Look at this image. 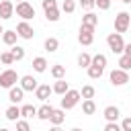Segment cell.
Masks as SVG:
<instances>
[{
    "mask_svg": "<svg viewBox=\"0 0 131 131\" xmlns=\"http://www.w3.org/2000/svg\"><path fill=\"white\" fill-rule=\"evenodd\" d=\"M80 98H82V96H80V90H72V88H70V90L61 96V108H63V111L74 108V106L80 102Z\"/></svg>",
    "mask_w": 131,
    "mask_h": 131,
    "instance_id": "obj_1",
    "label": "cell"
},
{
    "mask_svg": "<svg viewBox=\"0 0 131 131\" xmlns=\"http://www.w3.org/2000/svg\"><path fill=\"white\" fill-rule=\"evenodd\" d=\"M16 82H20V78H18V74L14 72V70H2L0 72V88H12Z\"/></svg>",
    "mask_w": 131,
    "mask_h": 131,
    "instance_id": "obj_2",
    "label": "cell"
},
{
    "mask_svg": "<svg viewBox=\"0 0 131 131\" xmlns=\"http://www.w3.org/2000/svg\"><path fill=\"white\" fill-rule=\"evenodd\" d=\"M106 43H108V47H111L113 53H121V55H123V51H125L123 35H119V33H111V35L106 37Z\"/></svg>",
    "mask_w": 131,
    "mask_h": 131,
    "instance_id": "obj_3",
    "label": "cell"
},
{
    "mask_svg": "<svg viewBox=\"0 0 131 131\" xmlns=\"http://www.w3.org/2000/svg\"><path fill=\"white\" fill-rule=\"evenodd\" d=\"M129 25H131V14L129 12H119L117 16H115V31L119 33V35H123L127 29H129Z\"/></svg>",
    "mask_w": 131,
    "mask_h": 131,
    "instance_id": "obj_4",
    "label": "cell"
},
{
    "mask_svg": "<svg viewBox=\"0 0 131 131\" xmlns=\"http://www.w3.org/2000/svg\"><path fill=\"white\" fill-rule=\"evenodd\" d=\"M14 10H16V14H18L23 20H31V18L35 16V8H33V4H29L27 0H25V2H18Z\"/></svg>",
    "mask_w": 131,
    "mask_h": 131,
    "instance_id": "obj_5",
    "label": "cell"
},
{
    "mask_svg": "<svg viewBox=\"0 0 131 131\" xmlns=\"http://www.w3.org/2000/svg\"><path fill=\"white\" fill-rule=\"evenodd\" d=\"M78 41H80L82 45H92V41H94V29L82 25V27H80V33H78Z\"/></svg>",
    "mask_w": 131,
    "mask_h": 131,
    "instance_id": "obj_6",
    "label": "cell"
},
{
    "mask_svg": "<svg viewBox=\"0 0 131 131\" xmlns=\"http://www.w3.org/2000/svg\"><path fill=\"white\" fill-rule=\"evenodd\" d=\"M108 78H111V84H113V86H123V84L129 82V74H127L125 70H121V68H119V70H113Z\"/></svg>",
    "mask_w": 131,
    "mask_h": 131,
    "instance_id": "obj_7",
    "label": "cell"
},
{
    "mask_svg": "<svg viewBox=\"0 0 131 131\" xmlns=\"http://www.w3.org/2000/svg\"><path fill=\"white\" fill-rule=\"evenodd\" d=\"M16 33H18V37L20 39H33V35H35V31H33V27L27 23V20H23V23H18L16 25Z\"/></svg>",
    "mask_w": 131,
    "mask_h": 131,
    "instance_id": "obj_8",
    "label": "cell"
},
{
    "mask_svg": "<svg viewBox=\"0 0 131 131\" xmlns=\"http://www.w3.org/2000/svg\"><path fill=\"white\" fill-rule=\"evenodd\" d=\"M20 88H23L25 92H33V90L39 88V84H37V80H35L31 74H27V76L20 78Z\"/></svg>",
    "mask_w": 131,
    "mask_h": 131,
    "instance_id": "obj_9",
    "label": "cell"
},
{
    "mask_svg": "<svg viewBox=\"0 0 131 131\" xmlns=\"http://www.w3.org/2000/svg\"><path fill=\"white\" fill-rule=\"evenodd\" d=\"M102 115H104L106 123H117V119L121 117V111H119V106H115V104H108V106L102 111Z\"/></svg>",
    "mask_w": 131,
    "mask_h": 131,
    "instance_id": "obj_10",
    "label": "cell"
},
{
    "mask_svg": "<svg viewBox=\"0 0 131 131\" xmlns=\"http://www.w3.org/2000/svg\"><path fill=\"white\" fill-rule=\"evenodd\" d=\"M12 14H14V4L10 0H2L0 2V18L6 20V18H12Z\"/></svg>",
    "mask_w": 131,
    "mask_h": 131,
    "instance_id": "obj_11",
    "label": "cell"
},
{
    "mask_svg": "<svg viewBox=\"0 0 131 131\" xmlns=\"http://www.w3.org/2000/svg\"><path fill=\"white\" fill-rule=\"evenodd\" d=\"M23 96H25V90H23L20 86H12V88L8 90V100H10L12 104H18V102L23 100Z\"/></svg>",
    "mask_w": 131,
    "mask_h": 131,
    "instance_id": "obj_12",
    "label": "cell"
},
{
    "mask_svg": "<svg viewBox=\"0 0 131 131\" xmlns=\"http://www.w3.org/2000/svg\"><path fill=\"white\" fill-rule=\"evenodd\" d=\"M53 92V88L49 86V84H39V88L35 90V96L41 100V102H45L47 98H49V94Z\"/></svg>",
    "mask_w": 131,
    "mask_h": 131,
    "instance_id": "obj_13",
    "label": "cell"
},
{
    "mask_svg": "<svg viewBox=\"0 0 131 131\" xmlns=\"http://www.w3.org/2000/svg\"><path fill=\"white\" fill-rule=\"evenodd\" d=\"M53 111H55V108H53L51 104H47V102H45L43 106H39V108H37V119H41V121H49V119H51V115H53Z\"/></svg>",
    "mask_w": 131,
    "mask_h": 131,
    "instance_id": "obj_14",
    "label": "cell"
},
{
    "mask_svg": "<svg viewBox=\"0 0 131 131\" xmlns=\"http://www.w3.org/2000/svg\"><path fill=\"white\" fill-rule=\"evenodd\" d=\"M16 39H18V33L16 31H4V35H2V41L8 47H14L16 45Z\"/></svg>",
    "mask_w": 131,
    "mask_h": 131,
    "instance_id": "obj_15",
    "label": "cell"
},
{
    "mask_svg": "<svg viewBox=\"0 0 131 131\" xmlns=\"http://www.w3.org/2000/svg\"><path fill=\"white\" fill-rule=\"evenodd\" d=\"M68 90H70V84H68V82H66L63 78H61V80H55V84H53V92H55V94L63 96V94H66Z\"/></svg>",
    "mask_w": 131,
    "mask_h": 131,
    "instance_id": "obj_16",
    "label": "cell"
},
{
    "mask_svg": "<svg viewBox=\"0 0 131 131\" xmlns=\"http://www.w3.org/2000/svg\"><path fill=\"white\" fill-rule=\"evenodd\" d=\"M20 117H25V119L37 117V106H33V104H23V106H20Z\"/></svg>",
    "mask_w": 131,
    "mask_h": 131,
    "instance_id": "obj_17",
    "label": "cell"
},
{
    "mask_svg": "<svg viewBox=\"0 0 131 131\" xmlns=\"http://www.w3.org/2000/svg\"><path fill=\"white\" fill-rule=\"evenodd\" d=\"M49 121H51V125H61V123L66 121V111H63V108H55Z\"/></svg>",
    "mask_w": 131,
    "mask_h": 131,
    "instance_id": "obj_18",
    "label": "cell"
},
{
    "mask_svg": "<svg viewBox=\"0 0 131 131\" xmlns=\"http://www.w3.org/2000/svg\"><path fill=\"white\" fill-rule=\"evenodd\" d=\"M82 25H86V27H96L98 25V16L94 14V12H86L84 16H82Z\"/></svg>",
    "mask_w": 131,
    "mask_h": 131,
    "instance_id": "obj_19",
    "label": "cell"
},
{
    "mask_svg": "<svg viewBox=\"0 0 131 131\" xmlns=\"http://www.w3.org/2000/svg\"><path fill=\"white\" fill-rule=\"evenodd\" d=\"M4 115H6V119H8V121H18V117H20V108H18L16 104H10V106L6 108V113H4Z\"/></svg>",
    "mask_w": 131,
    "mask_h": 131,
    "instance_id": "obj_20",
    "label": "cell"
},
{
    "mask_svg": "<svg viewBox=\"0 0 131 131\" xmlns=\"http://www.w3.org/2000/svg\"><path fill=\"white\" fill-rule=\"evenodd\" d=\"M57 49H59V41H57L55 37H47V39H45V51L55 53Z\"/></svg>",
    "mask_w": 131,
    "mask_h": 131,
    "instance_id": "obj_21",
    "label": "cell"
},
{
    "mask_svg": "<svg viewBox=\"0 0 131 131\" xmlns=\"http://www.w3.org/2000/svg\"><path fill=\"white\" fill-rule=\"evenodd\" d=\"M31 66H33V70H35V72H39V74H41V72H45V70H47V59H45V57H35Z\"/></svg>",
    "mask_w": 131,
    "mask_h": 131,
    "instance_id": "obj_22",
    "label": "cell"
},
{
    "mask_svg": "<svg viewBox=\"0 0 131 131\" xmlns=\"http://www.w3.org/2000/svg\"><path fill=\"white\" fill-rule=\"evenodd\" d=\"M51 76H53L55 80H61V78L66 76V66H61V63L51 66Z\"/></svg>",
    "mask_w": 131,
    "mask_h": 131,
    "instance_id": "obj_23",
    "label": "cell"
},
{
    "mask_svg": "<svg viewBox=\"0 0 131 131\" xmlns=\"http://www.w3.org/2000/svg\"><path fill=\"white\" fill-rule=\"evenodd\" d=\"M94 94H96V90H94V86H82V90H80V96L84 98V100H92L94 98Z\"/></svg>",
    "mask_w": 131,
    "mask_h": 131,
    "instance_id": "obj_24",
    "label": "cell"
},
{
    "mask_svg": "<svg viewBox=\"0 0 131 131\" xmlns=\"http://www.w3.org/2000/svg\"><path fill=\"white\" fill-rule=\"evenodd\" d=\"M78 66L88 70V68L92 66V55H88V53H80V55H78Z\"/></svg>",
    "mask_w": 131,
    "mask_h": 131,
    "instance_id": "obj_25",
    "label": "cell"
},
{
    "mask_svg": "<svg viewBox=\"0 0 131 131\" xmlns=\"http://www.w3.org/2000/svg\"><path fill=\"white\" fill-rule=\"evenodd\" d=\"M82 113H84V115H94V113H96L94 100H84V102H82Z\"/></svg>",
    "mask_w": 131,
    "mask_h": 131,
    "instance_id": "obj_26",
    "label": "cell"
},
{
    "mask_svg": "<svg viewBox=\"0 0 131 131\" xmlns=\"http://www.w3.org/2000/svg\"><path fill=\"white\" fill-rule=\"evenodd\" d=\"M10 53H12L14 61H20V59H25V47H20V45H14V47L10 49Z\"/></svg>",
    "mask_w": 131,
    "mask_h": 131,
    "instance_id": "obj_27",
    "label": "cell"
},
{
    "mask_svg": "<svg viewBox=\"0 0 131 131\" xmlns=\"http://www.w3.org/2000/svg\"><path fill=\"white\" fill-rule=\"evenodd\" d=\"M102 72H104V68H100V66H90V68H88V76H90L92 80H98V78L102 76Z\"/></svg>",
    "mask_w": 131,
    "mask_h": 131,
    "instance_id": "obj_28",
    "label": "cell"
},
{
    "mask_svg": "<svg viewBox=\"0 0 131 131\" xmlns=\"http://www.w3.org/2000/svg\"><path fill=\"white\" fill-rule=\"evenodd\" d=\"M45 18H47L49 23L59 20V10H57V8H47V10H45Z\"/></svg>",
    "mask_w": 131,
    "mask_h": 131,
    "instance_id": "obj_29",
    "label": "cell"
},
{
    "mask_svg": "<svg viewBox=\"0 0 131 131\" xmlns=\"http://www.w3.org/2000/svg\"><path fill=\"white\" fill-rule=\"evenodd\" d=\"M119 66H121V70H125V72H129L131 70V55H121L119 57Z\"/></svg>",
    "mask_w": 131,
    "mask_h": 131,
    "instance_id": "obj_30",
    "label": "cell"
},
{
    "mask_svg": "<svg viewBox=\"0 0 131 131\" xmlns=\"http://www.w3.org/2000/svg\"><path fill=\"white\" fill-rule=\"evenodd\" d=\"M61 10H63V12H68V14H72V12L76 10V2H74V0H63Z\"/></svg>",
    "mask_w": 131,
    "mask_h": 131,
    "instance_id": "obj_31",
    "label": "cell"
},
{
    "mask_svg": "<svg viewBox=\"0 0 131 131\" xmlns=\"http://www.w3.org/2000/svg\"><path fill=\"white\" fill-rule=\"evenodd\" d=\"M92 66H100V68H104V66H106V55L96 53V55L92 57Z\"/></svg>",
    "mask_w": 131,
    "mask_h": 131,
    "instance_id": "obj_32",
    "label": "cell"
},
{
    "mask_svg": "<svg viewBox=\"0 0 131 131\" xmlns=\"http://www.w3.org/2000/svg\"><path fill=\"white\" fill-rule=\"evenodd\" d=\"M0 61H2L4 66H10V63H14V57H12L10 51H4V53L0 55Z\"/></svg>",
    "mask_w": 131,
    "mask_h": 131,
    "instance_id": "obj_33",
    "label": "cell"
},
{
    "mask_svg": "<svg viewBox=\"0 0 131 131\" xmlns=\"http://www.w3.org/2000/svg\"><path fill=\"white\" fill-rule=\"evenodd\" d=\"M80 4H82V8H84V10H88V12H90V10L96 6V0H80Z\"/></svg>",
    "mask_w": 131,
    "mask_h": 131,
    "instance_id": "obj_34",
    "label": "cell"
},
{
    "mask_svg": "<svg viewBox=\"0 0 131 131\" xmlns=\"http://www.w3.org/2000/svg\"><path fill=\"white\" fill-rule=\"evenodd\" d=\"M16 131H31L29 121H16Z\"/></svg>",
    "mask_w": 131,
    "mask_h": 131,
    "instance_id": "obj_35",
    "label": "cell"
},
{
    "mask_svg": "<svg viewBox=\"0 0 131 131\" xmlns=\"http://www.w3.org/2000/svg\"><path fill=\"white\" fill-rule=\"evenodd\" d=\"M96 6L100 10H108L111 8V0H96Z\"/></svg>",
    "mask_w": 131,
    "mask_h": 131,
    "instance_id": "obj_36",
    "label": "cell"
},
{
    "mask_svg": "<svg viewBox=\"0 0 131 131\" xmlns=\"http://www.w3.org/2000/svg\"><path fill=\"white\" fill-rule=\"evenodd\" d=\"M104 131H123V129H121V125H117V123H106V125H104Z\"/></svg>",
    "mask_w": 131,
    "mask_h": 131,
    "instance_id": "obj_37",
    "label": "cell"
},
{
    "mask_svg": "<svg viewBox=\"0 0 131 131\" xmlns=\"http://www.w3.org/2000/svg\"><path fill=\"white\" fill-rule=\"evenodd\" d=\"M121 129L123 131H131V117H127V119L121 121Z\"/></svg>",
    "mask_w": 131,
    "mask_h": 131,
    "instance_id": "obj_38",
    "label": "cell"
},
{
    "mask_svg": "<svg viewBox=\"0 0 131 131\" xmlns=\"http://www.w3.org/2000/svg\"><path fill=\"white\" fill-rule=\"evenodd\" d=\"M47 8H57V2L55 0H43V10Z\"/></svg>",
    "mask_w": 131,
    "mask_h": 131,
    "instance_id": "obj_39",
    "label": "cell"
},
{
    "mask_svg": "<svg viewBox=\"0 0 131 131\" xmlns=\"http://www.w3.org/2000/svg\"><path fill=\"white\" fill-rule=\"evenodd\" d=\"M125 55H131V43H125V51H123Z\"/></svg>",
    "mask_w": 131,
    "mask_h": 131,
    "instance_id": "obj_40",
    "label": "cell"
},
{
    "mask_svg": "<svg viewBox=\"0 0 131 131\" xmlns=\"http://www.w3.org/2000/svg\"><path fill=\"white\" fill-rule=\"evenodd\" d=\"M49 131H63V129H61V127H59V125H53V127H51V129H49Z\"/></svg>",
    "mask_w": 131,
    "mask_h": 131,
    "instance_id": "obj_41",
    "label": "cell"
},
{
    "mask_svg": "<svg viewBox=\"0 0 131 131\" xmlns=\"http://www.w3.org/2000/svg\"><path fill=\"white\" fill-rule=\"evenodd\" d=\"M2 35H4V29H2V25H0V37H2Z\"/></svg>",
    "mask_w": 131,
    "mask_h": 131,
    "instance_id": "obj_42",
    "label": "cell"
},
{
    "mask_svg": "<svg viewBox=\"0 0 131 131\" xmlns=\"http://www.w3.org/2000/svg\"><path fill=\"white\" fill-rule=\"evenodd\" d=\"M70 131H82V129H80V127H74V129H70Z\"/></svg>",
    "mask_w": 131,
    "mask_h": 131,
    "instance_id": "obj_43",
    "label": "cell"
},
{
    "mask_svg": "<svg viewBox=\"0 0 131 131\" xmlns=\"http://www.w3.org/2000/svg\"><path fill=\"white\" fill-rule=\"evenodd\" d=\"M121 2H125V4H131V0H121Z\"/></svg>",
    "mask_w": 131,
    "mask_h": 131,
    "instance_id": "obj_44",
    "label": "cell"
},
{
    "mask_svg": "<svg viewBox=\"0 0 131 131\" xmlns=\"http://www.w3.org/2000/svg\"><path fill=\"white\" fill-rule=\"evenodd\" d=\"M0 131H10V129H6V127H2V129H0Z\"/></svg>",
    "mask_w": 131,
    "mask_h": 131,
    "instance_id": "obj_45",
    "label": "cell"
},
{
    "mask_svg": "<svg viewBox=\"0 0 131 131\" xmlns=\"http://www.w3.org/2000/svg\"><path fill=\"white\" fill-rule=\"evenodd\" d=\"M18 2H25V0H18Z\"/></svg>",
    "mask_w": 131,
    "mask_h": 131,
    "instance_id": "obj_46",
    "label": "cell"
},
{
    "mask_svg": "<svg viewBox=\"0 0 131 131\" xmlns=\"http://www.w3.org/2000/svg\"><path fill=\"white\" fill-rule=\"evenodd\" d=\"M0 2H2V0H0Z\"/></svg>",
    "mask_w": 131,
    "mask_h": 131,
    "instance_id": "obj_47",
    "label": "cell"
},
{
    "mask_svg": "<svg viewBox=\"0 0 131 131\" xmlns=\"http://www.w3.org/2000/svg\"><path fill=\"white\" fill-rule=\"evenodd\" d=\"M0 63H2V61H0Z\"/></svg>",
    "mask_w": 131,
    "mask_h": 131,
    "instance_id": "obj_48",
    "label": "cell"
}]
</instances>
